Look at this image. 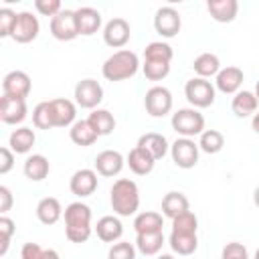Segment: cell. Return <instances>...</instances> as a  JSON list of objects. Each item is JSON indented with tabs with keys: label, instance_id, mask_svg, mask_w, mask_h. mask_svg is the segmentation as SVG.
Returning a JSON list of instances; mask_svg holds the SVG:
<instances>
[{
	"label": "cell",
	"instance_id": "obj_52",
	"mask_svg": "<svg viewBox=\"0 0 259 259\" xmlns=\"http://www.w3.org/2000/svg\"><path fill=\"white\" fill-rule=\"evenodd\" d=\"M255 97L259 99V81H257V85H255Z\"/></svg>",
	"mask_w": 259,
	"mask_h": 259
},
{
	"label": "cell",
	"instance_id": "obj_43",
	"mask_svg": "<svg viewBox=\"0 0 259 259\" xmlns=\"http://www.w3.org/2000/svg\"><path fill=\"white\" fill-rule=\"evenodd\" d=\"M221 259H251L249 257V251L243 243H237V241H231L223 247V253H221Z\"/></svg>",
	"mask_w": 259,
	"mask_h": 259
},
{
	"label": "cell",
	"instance_id": "obj_46",
	"mask_svg": "<svg viewBox=\"0 0 259 259\" xmlns=\"http://www.w3.org/2000/svg\"><path fill=\"white\" fill-rule=\"evenodd\" d=\"M12 166H14V152L8 146L0 148V174H8Z\"/></svg>",
	"mask_w": 259,
	"mask_h": 259
},
{
	"label": "cell",
	"instance_id": "obj_32",
	"mask_svg": "<svg viewBox=\"0 0 259 259\" xmlns=\"http://www.w3.org/2000/svg\"><path fill=\"white\" fill-rule=\"evenodd\" d=\"M162 227H164V217L156 210H144V212L136 214V219H134L136 235H140V233H158V231H162Z\"/></svg>",
	"mask_w": 259,
	"mask_h": 259
},
{
	"label": "cell",
	"instance_id": "obj_39",
	"mask_svg": "<svg viewBox=\"0 0 259 259\" xmlns=\"http://www.w3.org/2000/svg\"><path fill=\"white\" fill-rule=\"evenodd\" d=\"M136 243L130 241H117L109 247L107 259H136Z\"/></svg>",
	"mask_w": 259,
	"mask_h": 259
},
{
	"label": "cell",
	"instance_id": "obj_49",
	"mask_svg": "<svg viewBox=\"0 0 259 259\" xmlns=\"http://www.w3.org/2000/svg\"><path fill=\"white\" fill-rule=\"evenodd\" d=\"M251 127H253L255 134H259V109H257V113L251 117Z\"/></svg>",
	"mask_w": 259,
	"mask_h": 259
},
{
	"label": "cell",
	"instance_id": "obj_42",
	"mask_svg": "<svg viewBox=\"0 0 259 259\" xmlns=\"http://www.w3.org/2000/svg\"><path fill=\"white\" fill-rule=\"evenodd\" d=\"M16 18H18V12H14L12 8L8 6L0 8V36H12Z\"/></svg>",
	"mask_w": 259,
	"mask_h": 259
},
{
	"label": "cell",
	"instance_id": "obj_5",
	"mask_svg": "<svg viewBox=\"0 0 259 259\" xmlns=\"http://www.w3.org/2000/svg\"><path fill=\"white\" fill-rule=\"evenodd\" d=\"M184 97L194 109H204L210 107L217 99V87L202 77H192L184 85Z\"/></svg>",
	"mask_w": 259,
	"mask_h": 259
},
{
	"label": "cell",
	"instance_id": "obj_2",
	"mask_svg": "<svg viewBox=\"0 0 259 259\" xmlns=\"http://www.w3.org/2000/svg\"><path fill=\"white\" fill-rule=\"evenodd\" d=\"M109 202L117 217H132L140 208V188L130 178H117L109 190Z\"/></svg>",
	"mask_w": 259,
	"mask_h": 259
},
{
	"label": "cell",
	"instance_id": "obj_47",
	"mask_svg": "<svg viewBox=\"0 0 259 259\" xmlns=\"http://www.w3.org/2000/svg\"><path fill=\"white\" fill-rule=\"evenodd\" d=\"M14 204V196L8 186H0V212L6 214Z\"/></svg>",
	"mask_w": 259,
	"mask_h": 259
},
{
	"label": "cell",
	"instance_id": "obj_44",
	"mask_svg": "<svg viewBox=\"0 0 259 259\" xmlns=\"http://www.w3.org/2000/svg\"><path fill=\"white\" fill-rule=\"evenodd\" d=\"M34 8H36V12L38 14H42V16H57L61 10H63V6H61V0H34Z\"/></svg>",
	"mask_w": 259,
	"mask_h": 259
},
{
	"label": "cell",
	"instance_id": "obj_19",
	"mask_svg": "<svg viewBox=\"0 0 259 259\" xmlns=\"http://www.w3.org/2000/svg\"><path fill=\"white\" fill-rule=\"evenodd\" d=\"M93 229H95L97 237L103 243H111V245L117 243V241H121V235H123V225H121L119 217H115V214L101 217Z\"/></svg>",
	"mask_w": 259,
	"mask_h": 259
},
{
	"label": "cell",
	"instance_id": "obj_35",
	"mask_svg": "<svg viewBox=\"0 0 259 259\" xmlns=\"http://www.w3.org/2000/svg\"><path fill=\"white\" fill-rule=\"evenodd\" d=\"M32 123L38 130H53V127H57L51 101H40V103L34 105V109H32Z\"/></svg>",
	"mask_w": 259,
	"mask_h": 259
},
{
	"label": "cell",
	"instance_id": "obj_34",
	"mask_svg": "<svg viewBox=\"0 0 259 259\" xmlns=\"http://www.w3.org/2000/svg\"><path fill=\"white\" fill-rule=\"evenodd\" d=\"M162 245H164V233L158 231V233H140L136 235V249L142 253V255H158L162 251Z\"/></svg>",
	"mask_w": 259,
	"mask_h": 259
},
{
	"label": "cell",
	"instance_id": "obj_28",
	"mask_svg": "<svg viewBox=\"0 0 259 259\" xmlns=\"http://www.w3.org/2000/svg\"><path fill=\"white\" fill-rule=\"evenodd\" d=\"M168 243L174 253L186 257L192 255L198 249V235L196 233H182V231H172L168 237Z\"/></svg>",
	"mask_w": 259,
	"mask_h": 259
},
{
	"label": "cell",
	"instance_id": "obj_10",
	"mask_svg": "<svg viewBox=\"0 0 259 259\" xmlns=\"http://www.w3.org/2000/svg\"><path fill=\"white\" fill-rule=\"evenodd\" d=\"M130 36H132V28H130V22L121 16H115L111 20L105 22L103 26V42L111 49H123L127 42H130Z\"/></svg>",
	"mask_w": 259,
	"mask_h": 259
},
{
	"label": "cell",
	"instance_id": "obj_31",
	"mask_svg": "<svg viewBox=\"0 0 259 259\" xmlns=\"http://www.w3.org/2000/svg\"><path fill=\"white\" fill-rule=\"evenodd\" d=\"M192 69H194L196 77L208 79V77H217V73H219L223 67H221V59H219L214 53H200V55L194 59Z\"/></svg>",
	"mask_w": 259,
	"mask_h": 259
},
{
	"label": "cell",
	"instance_id": "obj_21",
	"mask_svg": "<svg viewBox=\"0 0 259 259\" xmlns=\"http://www.w3.org/2000/svg\"><path fill=\"white\" fill-rule=\"evenodd\" d=\"M51 105H53L57 127H71L75 123V115H77V103L75 101L59 97V99H51Z\"/></svg>",
	"mask_w": 259,
	"mask_h": 259
},
{
	"label": "cell",
	"instance_id": "obj_20",
	"mask_svg": "<svg viewBox=\"0 0 259 259\" xmlns=\"http://www.w3.org/2000/svg\"><path fill=\"white\" fill-rule=\"evenodd\" d=\"M231 109L237 117H253L259 109V99L255 97V91H239L233 95V101H231Z\"/></svg>",
	"mask_w": 259,
	"mask_h": 259
},
{
	"label": "cell",
	"instance_id": "obj_4",
	"mask_svg": "<svg viewBox=\"0 0 259 259\" xmlns=\"http://www.w3.org/2000/svg\"><path fill=\"white\" fill-rule=\"evenodd\" d=\"M170 123L180 138H194L204 132V115L194 107H182L174 111Z\"/></svg>",
	"mask_w": 259,
	"mask_h": 259
},
{
	"label": "cell",
	"instance_id": "obj_11",
	"mask_svg": "<svg viewBox=\"0 0 259 259\" xmlns=\"http://www.w3.org/2000/svg\"><path fill=\"white\" fill-rule=\"evenodd\" d=\"M51 34L57 38V40H73L79 36V30H77V18H75V10H61L57 16L51 18Z\"/></svg>",
	"mask_w": 259,
	"mask_h": 259
},
{
	"label": "cell",
	"instance_id": "obj_17",
	"mask_svg": "<svg viewBox=\"0 0 259 259\" xmlns=\"http://www.w3.org/2000/svg\"><path fill=\"white\" fill-rule=\"evenodd\" d=\"M69 188L79 198L91 196L97 190V172H95V168H81V170H77L71 176V180H69Z\"/></svg>",
	"mask_w": 259,
	"mask_h": 259
},
{
	"label": "cell",
	"instance_id": "obj_9",
	"mask_svg": "<svg viewBox=\"0 0 259 259\" xmlns=\"http://www.w3.org/2000/svg\"><path fill=\"white\" fill-rule=\"evenodd\" d=\"M154 28L162 38H172L182 28L180 12L174 6H162L154 14Z\"/></svg>",
	"mask_w": 259,
	"mask_h": 259
},
{
	"label": "cell",
	"instance_id": "obj_38",
	"mask_svg": "<svg viewBox=\"0 0 259 259\" xmlns=\"http://www.w3.org/2000/svg\"><path fill=\"white\" fill-rule=\"evenodd\" d=\"M142 71L146 75L148 81H162L168 77L170 73V63H162V61H144Z\"/></svg>",
	"mask_w": 259,
	"mask_h": 259
},
{
	"label": "cell",
	"instance_id": "obj_13",
	"mask_svg": "<svg viewBox=\"0 0 259 259\" xmlns=\"http://www.w3.org/2000/svg\"><path fill=\"white\" fill-rule=\"evenodd\" d=\"M30 89H32V81H30L28 73H24V71H18V69L10 71L2 79V95L26 99L30 95Z\"/></svg>",
	"mask_w": 259,
	"mask_h": 259
},
{
	"label": "cell",
	"instance_id": "obj_37",
	"mask_svg": "<svg viewBox=\"0 0 259 259\" xmlns=\"http://www.w3.org/2000/svg\"><path fill=\"white\" fill-rule=\"evenodd\" d=\"M225 146V136L219 130H204L198 138V148L204 154H219Z\"/></svg>",
	"mask_w": 259,
	"mask_h": 259
},
{
	"label": "cell",
	"instance_id": "obj_8",
	"mask_svg": "<svg viewBox=\"0 0 259 259\" xmlns=\"http://www.w3.org/2000/svg\"><path fill=\"white\" fill-rule=\"evenodd\" d=\"M73 97H75V103L83 109H97V105L103 101V87L99 81L87 77V79H81L77 85H75V91H73Z\"/></svg>",
	"mask_w": 259,
	"mask_h": 259
},
{
	"label": "cell",
	"instance_id": "obj_7",
	"mask_svg": "<svg viewBox=\"0 0 259 259\" xmlns=\"http://www.w3.org/2000/svg\"><path fill=\"white\" fill-rule=\"evenodd\" d=\"M170 156H172V162L178 168L190 170L198 162L200 148H198V144L192 138H178L176 142L170 144Z\"/></svg>",
	"mask_w": 259,
	"mask_h": 259
},
{
	"label": "cell",
	"instance_id": "obj_33",
	"mask_svg": "<svg viewBox=\"0 0 259 259\" xmlns=\"http://www.w3.org/2000/svg\"><path fill=\"white\" fill-rule=\"evenodd\" d=\"M87 121L91 123V127L97 132V136H109L113 130H115V117L111 111L107 109H93L89 115H87Z\"/></svg>",
	"mask_w": 259,
	"mask_h": 259
},
{
	"label": "cell",
	"instance_id": "obj_29",
	"mask_svg": "<svg viewBox=\"0 0 259 259\" xmlns=\"http://www.w3.org/2000/svg\"><path fill=\"white\" fill-rule=\"evenodd\" d=\"M49 170H51V164L49 160L42 156V154H32L24 160V166H22V172L28 180L32 182H40L49 176Z\"/></svg>",
	"mask_w": 259,
	"mask_h": 259
},
{
	"label": "cell",
	"instance_id": "obj_1",
	"mask_svg": "<svg viewBox=\"0 0 259 259\" xmlns=\"http://www.w3.org/2000/svg\"><path fill=\"white\" fill-rule=\"evenodd\" d=\"M63 217H65V237L71 243H85L91 237V233H93L91 208L85 202L75 200V202L67 204Z\"/></svg>",
	"mask_w": 259,
	"mask_h": 259
},
{
	"label": "cell",
	"instance_id": "obj_24",
	"mask_svg": "<svg viewBox=\"0 0 259 259\" xmlns=\"http://www.w3.org/2000/svg\"><path fill=\"white\" fill-rule=\"evenodd\" d=\"M36 142V134L32 127H26V125H20L16 127L10 138H8V148L14 152V154H28L32 150Z\"/></svg>",
	"mask_w": 259,
	"mask_h": 259
},
{
	"label": "cell",
	"instance_id": "obj_36",
	"mask_svg": "<svg viewBox=\"0 0 259 259\" xmlns=\"http://www.w3.org/2000/svg\"><path fill=\"white\" fill-rule=\"evenodd\" d=\"M172 57H174V49L164 40H154L144 49V61L172 63Z\"/></svg>",
	"mask_w": 259,
	"mask_h": 259
},
{
	"label": "cell",
	"instance_id": "obj_48",
	"mask_svg": "<svg viewBox=\"0 0 259 259\" xmlns=\"http://www.w3.org/2000/svg\"><path fill=\"white\" fill-rule=\"evenodd\" d=\"M42 259H61V255H59L55 249H45V253H42Z\"/></svg>",
	"mask_w": 259,
	"mask_h": 259
},
{
	"label": "cell",
	"instance_id": "obj_12",
	"mask_svg": "<svg viewBox=\"0 0 259 259\" xmlns=\"http://www.w3.org/2000/svg\"><path fill=\"white\" fill-rule=\"evenodd\" d=\"M40 32V22L38 18L28 12V10H22L18 12V18H16V24H14V30H12V40L18 42V45H26V42H32Z\"/></svg>",
	"mask_w": 259,
	"mask_h": 259
},
{
	"label": "cell",
	"instance_id": "obj_30",
	"mask_svg": "<svg viewBox=\"0 0 259 259\" xmlns=\"http://www.w3.org/2000/svg\"><path fill=\"white\" fill-rule=\"evenodd\" d=\"M69 138H71L73 144H77L81 148H87V146H93L99 136H97V132L91 127V123L87 119H77L69 130Z\"/></svg>",
	"mask_w": 259,
	"mask_h": 259
},
{
	"label": "cell",
	"instance_id": "obj_23",
	"mask_svg": "<svg viewBox=\"0 0 259 259\" xmlns=\"http://www.w3.org/2000/svg\"><path fill=\"white\" fill-rule=\"evenodd\" d=\"M125 164L130 166V170H132L134 174L146 176V174H150V172L154 170L156 160H154L152 154H148L144 148L136 146V148L130 150V154H127V158H125Z\"/></svg>",
	"mask_w": 259,
	"mask_h": 259
},
{
	"label": "cell",
	"instance_id": "obj_40",
	"mask_svg": "<svg viewBox=\"0 0 259 259\" xmlns=\"http://www.w3.org/2000/svg\"><path fill=\"white\" fill-rule=\"evenodd\" d=\"M172 231H182V233H196L198 231V219L192 210L172 219Z\"/></svg>",
	"mask_w": 259,
	"mask_h": 259
},
{
	"label": "cell",
	"instance_id": "obj_27",
	"mask_svg": "<svg viewBox=\"0 0 259 259\" xmlns=\"http://www.w3.org/2000/svg\"><path fill=\"white\" fill-rule=\"evenodd\" d=\"M63 212L65 210H63L59 198H55V196H45L36 204V219L42 225H55V223H59V219L63 217Z\"/></svg>",
	"mask_w": 259,
	"mask_h": 259
},
{
	"label": "cell",
	"instance_id": "obj_14",
	"mask_svg": "<svg viewBox=\"0 0 259 259\" xmlns=\"http://www.w3.org/2000/svg\"><path fill=\"white\" fill-rule=\"evenodd\" d=\"M26 113H28L26 99L10 97V95L0 97V119H2V123H8V125L22 123L26 119Z\"/></svg>",
	"mask_w": 259,
	"mask_h": 259
},
{
	"label": "cell",
	"instance_id": "obj_50",
	"mask_svg": "<svg viewBox=\"0 0 259 259\" xmlns=\"http://www.w3.org/2000/svg\"><path fill=\"white\" fill-rule=\"evenodd\" d=\"M253 202H255V206L259 208V186L253 190Z\"/></svg>",
	"mask_w": 259,
	"mask_h": 259
},
{
	"label": "cell",
	"instance_id": "obj_45",
	"mask_svg": "<svg viewBox=\"0 0 259 259\" xmlns=\"http://www.w3.org/2000/svg\"><path fill=\"white\" fill-rule=\"evenodd\" d=\"M42 253L45 249L38 245V243H24L22 249H20V259H42Z\"/></svg>",
	"mask_w": 259,
	"mask_h": 259
},
{
	"label": "cell",
	"instance_id": "obj_25",
	"mask_svg": "<svg viewBox=\"0 0 259 259\" xmlns=\"http://www.w3.org/2000/svg\"><path fill=\"white\" fill-rule=\"evenodd\" d=\"M188 210H190V202L182 192L170 190V192L164 194V198H162V214L164 217L176 219V217H180V214H184Z\"/></svg>",
	"mask_w": 259,
	"mask_h": 259
},
{
	"label": "cell",
	"instance_id": "obj_51",
	"mask_svg": "<svg viewBox=\"0 0 259 259\" xmlns=\"http://www.w3.org/2000/svg\"><path fill=\"white\" fill-rule=\"evenodd\" d=\"M156 259H176L174 255H170V253H162V255H158Z\"/></svg>",
	"mask_w": 259,
	"mask_h": 259
},
{
	"label": "cell",
	"instance_id": "obj_16",
	"mask_svg": "<svg viewBox=\"0 0 259 259\" xmlns=\"http://www.w3.org/2000/svg\"><path fill=\"white\" fill-rule=\"evenodd\" d=\"M243 69L235 67V65H229V67H223L217 77H214V87L225 93V95H235L241 91V85H243Z\"/></svg>",
	"mask_w": 259,
	"mask_h": 259
},
{
	"label": "cell",
	"instance_id": "obj_18",
	"mask_svg": "<svg viewBox=\"0 0 259 259\" xmlns=\"http://www.w3.org/2000/svg\"><path fill=\"white\" fill-rule=\"evenodd\" d=\"M75 18H77V30L81 36H91L101 28V12L93 6H81L75 10Z\"/></svg>",
	"mask_w": 259,
	"mask_h": 259
},
{
	"label": "cell",
	"instance_id": "obj_53",
	"mask_svg": "<svg viewBox=\"0 0 259 259\" xmlns=\"http://www.w3.org/2000/svg\"><path fill=\"white\" fill-rule=\"evenodd\" d=\"M253 259H259V249L255 251V257H253Z\"/></svg>",
	"mask_w": 259,
	"mask_h": 259
},
{
	"label": "cell",
	"instance_id": "obj_3",
	"mask_svg": "<svg viewBox=\"0 0 259 259\" xmlns=\"http://www.w3.org/2000/svg\"><path fill=\"white\" fill-rule=\"evenodd\" d=\"M138 69H140L138 55L130 49H121L105 59V63L101 65V75L107 81H125L130 77H134L138 73Z\"/></svg>",
	"mask_w": 259,
	"mask_h": 259
},
{
	"label": "cell",
	"instance_id": "obj_26",
	"mask_svg": "<svg viewBox=\"0 0 259 259\" xmlns=\"http://www.w3.org/2000/svg\"><path fill=\"white\" fill-rule=\"evenodd\" d=\"M206 10L217 22H233L239 12V2L237 0H208Z\"/></svg>",
	"mask_w": 259,
	"mask_h": 259
},
{
	"label": "cell",
	"instance_id": "obj_41",
	"mask_svg": "<svg viewBox=\"0 0 259 259\" xmlns=\"http://www.w3.org/2000/svg\"><path fill=\"white\" fill-rule=\"evenodd\" d=\"M14 221L6 214L0 217V255H6L8 247H10V239L14 235Z\"/></svg>",
	"mask_w": 259,
	"mask_h": 259
},
{
	"label": "cell",
	"instance_id": "obj_22",
	"mask_svg": "<svg viewBox=\"0 0 259 259\" xmlns=\"http://www.w3.org/2000/svg\"><path fill=\"white\" fill-rule=\"evenodd\" d=\"M136 146H140V148H144L148 154H152L154 160H162V158L170 152L168 140H166L162 134H156V132H148V134L140 136V140H138Z\"/></svg>",
	"mask_w": 259,
	"mask_h": 259
},
{
	"label": "cell",
	"instance_id": "obj_15",
	"mask_svg": "<svg viewBox=\"0 0 259 259\" xmlns=\"http://www.w3.org/2000/svg\"><path fill=\"white\" fill-rule=\"evenodd\" d=\"M95 172L99 176H105V178H113L117 176L123 166H125V158L117 152V150H103L95 156Z\"/></svg>",
	"mask_w": 259,
	"mask_h": 259
},
{
	"label": "cell",
	"instance_id": "obj_6",
	"mask_svg": "<svg viewBox=\"0 0 259 259\" xmlns=\"http://www.w3.org/2000/svg\"><path fill=\"white\" fill-rule=\"evenodd\" d=\"M172 93L164 85H154L144 95V107L152 117H164L172 111Z\"/></svg>",
	"mask_w": 259,
	"mask_h": 259
}]
</instances>
